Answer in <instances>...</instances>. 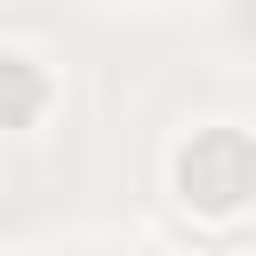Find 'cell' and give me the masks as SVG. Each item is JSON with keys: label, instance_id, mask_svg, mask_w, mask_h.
Instances as JSON below:
<instances>
[{"label": "cell", "instance_id": "obj_1", "mask_svg": "<svg viewBox=\"0 0 256 256\" xmlns=\"http://www.w3.org/2000/svg\"><path fill=\"white\" fill-rule=\"evenodd\" d=\"M168 184L192 216H240L256 208V136L232 120H200L168 152Z\"/></svg>", "mask_w": 256, "mask_h": 256}, {"label": "cell", "instance_id": "obj_2", "mask_svg": "<svg viewBox=\"0 0 256 256\" xmlns=\"http://www.w3.org/2000/svg\"><path fill=\"white\" fill-rule=\"evenodd\" d=\"M48 104H56L48 64H40V56H24V48H0V128H32Z\"/></svg>", "mask_w": 256, "mask_h": 256}]
</instances>
